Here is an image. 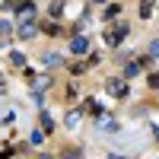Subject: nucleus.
Here are the masks:
<instances>
[{
  "label": "nucleus",
  "mask_w": 159,
  "mask_h": 159,
  "mask_svg": "<svg viewBox=\"0 0 159 159\" xmlns=\"http://www.w3.org/2000/svg\"><path fill=\"white\" fill-rule=\"evenodd\" d=\"M124 35H127V25H124V22H115L111 29L105 32V45H111V48H118V45L124 42Z\"/></svg>",
  "instance_id": "nucleus-1"
},
{
  "label": "nucleus",
  "mask_w": 159,
  "mask_h": 159,
  "mask_svg": "<svg viewBox=\"0 0 159 159\" xmlns=\"http://www.w3.org/2000/svg\"><path fill=\"white\" fill-rule=\"evenodd\" d=\"M105 89H108V96L124 99V96H127V80H108V83H105Z\"/></svg>",
  "instance_id": "nucleus-2"
},
{
  "label": "nucleus",
  "mask_w": 159,
  "mask_h": 159,
  "mask_svg": "<svg viewBox=\"0 0 159 159\" xmlns=\"http://www.w3.org/2000/svg\"><path fill=\"white\" fill-rule=\"evenodd\" d=\"M70 51H73V54H86V51H89V38H83V35H76L73 42H70Z\"/></svg>",
  "instance_id": "nucleus-3"
},
{
  "label": "nucleus",
  "mask_w": 159,
  "mask_h": 159,
  "mask_svg": "<svg viewBox=\"0 0 159 159\" xmlns=\"http://www.w3.org/2000/svg\"><path fill=\"white\" fill-rule=\"evenodd\" d=\"M38 29H35V25L32 22H19V38H32Z\"/></svg>",
  "instance_id": "nucleus-4"
},
{
  "label": "nucleus",
  "mask_w": 159,
  "mask_h": 159,
  "mask_svg": "<svg viewBox=\"0 0 159 159\" xmlns=\"http://www.w3.org/2000/svg\"><path fill=\"white\" fill-rule=\"evenodd\" d=\"M140 67H143V61H130L127 67H124V80H127V76H137V73H140Z\"/></svg>",
  "instance_id": "nucleus-5"
},
{
  "label": "nucleus",
  "mask_w": 159,
  "mask_h": 159,
  "mask_svg": "<svg viewBox=\"0 0 159 159\" xmlns=\"http://www.w3.org/2000/svg\"><path fill=\"white\" fill-rule=\"evenodd\" d=\"M86 111H89V115H99V111H102V105H99L96 99H86Z\"/></svg>",
  "instance_id": "nucleus-6"
},
{
  "label": "nucleus",
  "mask_w": 159,
  "mask_h": 159,
  "mask_svg": "<svg viewBox=\"0 0 159 159\" xmlns=\"http://www.w3.org/2000/svg\"><path fill=\"white\" fill-rule=\"evenodd\" d=\"M42 61H45V67H57V64H61L57 54H42Z\"/></svg>",
  "instance_id": "nucleus-7"
},
{
  "label": "nucleus",
  "mask_w": 159,
  "mask_h": 159,
  "mask_svg": "<svg viewBox=\"0 0 159 159\" xmlns=\"http://www.w3.org/2000/svg\"><path fill=\"white\" fill-rule=\"evenodd\" d=\"M118 13H121V3H111L108 10H105V19H115V16H118Z\"/></svg>",
  "instance_id": "nucleus-8"
},
{
  "label": "nucleus",
  "mask_w": 159,
  "mask_h": 159,
  "mask_svg": "<svg viewBox=\"0 0 159 159\" xmlns=\"http://www.w3.org/2000/svg\"><path fill=\"white\" fill-rule=\"evenodd\" d=\"M99 127H102V130H108V134H115V130H118V124H115V121H108V118H105Z\"/></svg>",
  "instance_id": "nucleus-9"
},
{
  "label": "nucleus",
  "mask_w": 159,
  "mask_h": 159,
  "mask_svg": "<svg viewBox=\"0 0 159 159\" xmlns=\"http://www.w3.org/2000/svg\"><path fill=\"white\" fill-rule=\"evenodd\" d=\"M42 127L48 130V134H51V130H54V121H51V115H42Z\"/></svg>",
  "instance_id": "nucleus-10"
},
{
  "label": "nucleus",
  "mask_w": 159,
  "mask_h": 159,
  "mask_svg": "<svg viewBox=\"0 0 159 159\" xmlns=\"http://www.w3.org/2000/svg\"><path fill=\"white\" fill-rule=\"evenodd\" d=\"M42 29H45L48 35H57V32H61V29H57V25H54V22H45V25H42Z\"/></svg>",
  "instance_id": "nucleus-11"
},
{
  "label": "nucleus",
  "mask_w": 159,
  "mask_h": 159,
  "mask_svg": "<svg viewBox=\"0 0 159 159\" xmlns=\"http://www.w3.org/2000/svg\"><path fill=\"white\" fill-rule=\"evenodd\" d=\"M150 57H159V38H156V42H150Z\"/></svg>",
  "instance_id": "nucleus-12"
},
{
  "label": "nucleus",
  "mask_w": 159,
  "mask_h": 159,
  "mask_svg": "<svg viewBox=\"0 0 159 159\" xmlns=\"http://www.w3.org/2000/svg\"><path fill=\"white\" fill-rule=\"evenodd\" d=\"M61 10H64V3H61V0H54V3H51V16H57Z\"/></svg>",
  "instance_id": "nucleus-13"
},
{
  "label": "nucleus",
  "mask_w": 159,
  "mask_h": 159,
  "mask_svg": "<svg viewBox=\"0 0 159 159\" xmlns=\"http://www.w3.org/2000/svg\"><path fill=\"white\" fill-rule=\"evenodd\" d=\"M150 13H153V7H150V3H140V16H143V19H147Z\"/></svg>",
  "instance_id": "nucleus-14"
},
{
  "label": "nucleus",
  "mask_w": 159,
  "mask_h": 159,
  "mask_svg": "<svg viewBox=\"0 0 159 159\" xmlns=\"http://www.w3.org/2000/svg\"><path fill=\"white\" fill-rule=\"evenodd\" d=\"M10 61H13V67H22V64H25V57H22V54H13Z\"/></svg>",
  "instance_id": "nucleus-15"
},
{
  "label": "nucleus",
  "mask_w": 159,
  "mask_h": 159,
  "mask_svg": "<svg viewBox=\"0 0 159 159\" xmlns=\"http://www.w3.org/2000/svg\"><path fill=\"white\" fill-rule=\"evenodd\" d=\"M147 80H150V86H153V89H159V73H150Z\"/></svg>",
  "instance_id": "nucleus-16"
},
{
  "label": "nucleus",
  "mask_w": 159,
  "mask_h": 159,
  "mask_svg": "<svg viewBox=\"0 0 159 159\" xmlns=\"http://www.w3.org/2000/svg\"><path fill=\"white\" fill-rule=\"evenodd\" d=\"M10 7H16V0H0V10H10Z\"/></svg>",
  "instance_id": "nucleus-17"
},
{
  "label": "nucleus",
  "mask_w": 159,
  "mask_h": 159,
  "mask_svg": "<svg viewBox=\"0 0 159 159\" xmlns=\"http://www.w3.org/2000/svg\"><path fill=\"white\" fill-rule=\"evenodd\" d=\"M7 32H10V22H7V19H0V35H7Z\"/></svg>",
  "instance_id": "nucleus-18"
},
{
  "label": "nucleus",
  "mask_w": 159,
  "mask_h": 159,
  "mask_svg": "<svg viewBox=\"0 0 159 159\" xmlns=\"http://www.w3.org/2000/svg\"><path fill=\"white\" fill-rule=\"evenodd\" d=\"M153 137H156V140H159V127H153Z\"/></svg>",
  "instance_id": "nucleus-19"
},
{
  "label": "nucleus",
  "mask_w": 159,
  "mask_h": 159,
  "mask_svg": "<svg viewBox=\"0 0 159 159\" xmlns=\"http://www.w3.org/2000/svg\"><path fill=\"white\" fill-rule=\"evenodd\" d=\"M92 3H105V0H92Z\"/></svg>",
  "instance_id": "nucleus-20"
}]
</instances>
